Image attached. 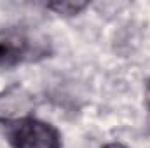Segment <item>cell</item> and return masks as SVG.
Wrapping results in <instances>:
<instances>
[{
  "mask_svg": "<svg viewBox=\"0 0 150 148\" xmlns=\"http://www.w3.org/2000/svg\"><path fill=\"white\" fill-rule=\"evenodd\" d=\"M7 136L14 148H61L59 132L51 124L32 117L11 124Z\"/></svg>",
  "mask_w": 150,
  "mask_h": 148,
  "instance_id": "1",
  "label": "cell"
},
{
  "mask_svg": "<svg viewBox=\"0 0 150 148\" xmlns=\"http://www.w3.org/2000/svg\"><path fill=\"white\" fill-rule=\"evenodd\" d=\"M44 54L37 42L19 30L0 32V66H14Z\"/></svg>",
  "mask_w": 150,
  "mask_h": 148,
  "instance_id": "2",
  "label": "cell"
},
{
  "mask_svg": "<svg viewBox=\"0 0 150 148\" xmlns=\"http://www.w3.org/2000/svg\"><path fill=\"white\" fill-rule=\"evenodd\" d=\"M33 108L35 99L32 92L19 84H14L0 92V122L5 125L30 118Z\"/></svg>",
  "mask_w": 150,
  "mask_h": 148,
  "instance_id": "3",
  "label": "cell"
},
{
  "mask_svg": "<svg viewBox=\"0 0 150 148\" xmlns=\"http://www.w3.org/2000/svg\"><path fill=\"white\" fill-rule=\"evenodd\" d=\"M45 7L49 11H54L59 16H75L80 11H84L87 7V4H84V2H58V4H47Z\"/></svg>",
  "mask_w": 150,
  "mask_h": 148,
  "instance_id": "4",
  "label": "cell"
},
{
  "mask_svg": "<svg viewBox=\"0 0 150 148\" xmlns=\"http://www.w3.org/2000/svg\"><path fill=\"white\" fill-rule=\"evenodd\" d=\"M101 148H127V147H124L122 143H108V145H105Z\"/></svg>",
  "mask_w": 150,
  "mask_h": 148,
  "instance_id": "5",
  "label": "cell"
},
{
  "mask_svg": "<svg viewBox=\"0 0 150 148\" xmlns=\"http://www.w3.org/2000/svg\"><path fill=\"white\" fill-rule=\"evenodd\" d=\"M147 103H149V108H150V80L147 84Z\"/></svg>",
  "mask_w": 150,
  "mask_h": 148,
  "instance_id": "6",
  "label": "cell"
}]
</instances>
